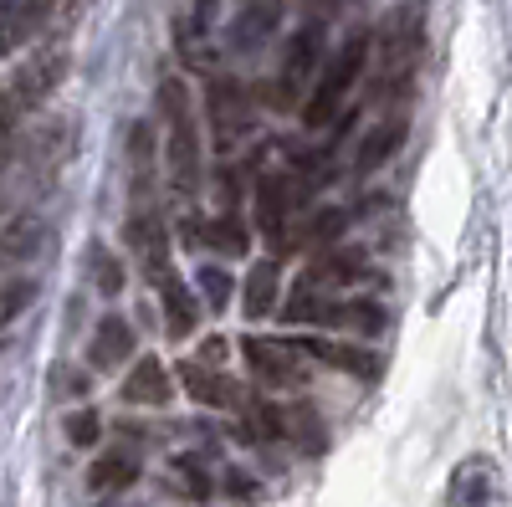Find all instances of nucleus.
I'll return each instance as SVG.
<instances>
[{
    "label": "nucleus",
    "instance_id": "f3484780",
    "mask_svg": "<svg viewBox=\"0 0 512 507\" xmlns=\"http://www.w3.org/2000/svg\"><path fill=\"white\" fill-rule=\"evenodd\" d=\"M277 26H282V0H241L231 41L236 47H262V41H272Z\"/></svg>",
    "mask_w": 512,
    "mask_h": 507
},
{
    "label": "nucleus",
    "instance_id": "ddd939ff",
    "mask_svg": "<svg viewBox=\"0 0 512 507\" xmlns=\"http://www.w3.org/2000/svg\"><path fill=\"white\" fill-rule=\"evenodd\" d=\"M154 287H159V308H164V328H169V338H190V333H195V323H200V303H195V292H190L175 272L154 277Z\"/></svg>",
    "mask_w": 512,
    "mask_h": 507
},
{
    "label": "nucleus",
    "instance_id": "9b49d317",
    "mask_svg": "<svg viewBox=\"0 0 512 507\" xmlns=\"http://www.w3.org/2000/svg\"><path fill=\"white\" fill-rule=\"evenodd\" d=\"M57 0H0V52H16L52 21Z\"/></svg>",
    "mask_w": 512,
    "mask_h": 507
},
{
    "label": "nucleus",
    "instance_id": "6ab92c4d",
    "mask_svg": "<svg viewBox=\"0 0 512 507\" xmlns=\"http://www.w3.org/2000/svg\"><path fill=\"white\" fill-rule=\"evenodd\" d=\"M405 144V118H384L379 129H369V139L359 144V159H354V169L359 175H374V169H384L395 159V149Z\"/></svg>",
    "mask_w": 512,
    "mask_h": 507
},
{
    "label": "nucleus",
    "instance_id": "5701e85b",
    "mask_svg": "<svg viewBox=\"0 0 512 507\" xmlns=\"http://www.w3.org/2000/svg\"><path fill=\"white\" fill-rule=\"evenodd\" d=\"M205 241L216 246V251H226V257H241V251H246V226L226 210V216H216V221L205 226Z\"/></svg>",
    "mask_w": 512,
    "mask_h": 507
},
{
    "label": "nucleus",
    "instance_id": "a878e982",
    "mask_svg": "<svg viewBox=\"0 0 512 507\" xmlns=\"http://www.w3.org/2000/svg\"><path fill=\"white\" fill-rule=\"evenodd\" d=\"M175 477L190 487V497H210V477H205V467L195 456H175Z\"/></svg>",
    "mask_w": 512,
    "mask_h": 507
},
{
    "label": "nucleus",
    "instance_id": "a211bd4d",
    "mask_svg": "<svg viewBox=\"0 0 512 507\" xmlns=\"http://www.w3.org/2000/svg\"><path fill=\"white\" fill-rule=\"evenodd\" d=\"M308 349V359L318 364H333V369H354L359 379H379V359L369 349H354V344H328V338H297Z\"/></svg>",
    "mask_w": 512,
    "mask_h": 507
},
{
    "label": "nucleus",
    "instance_id": "4468645a",
    "mask_svg": "<svg viewBox=\"0 0 512 507\" xmlns=\"http://www.w3.org/2000/svg\"><path fill=\"white\" fill-rule=\"evenodd\" d=\"M180 385L190 390V400H195V405H216V410H226V405H236V400H241V390L231 385V374L210 369V364H200V359L180 364Z\"/></svg>",
    "mask_w": 512,
    "mask_h": 507
},
{
    "label": "nucleus",
    "instance_id": "0eeeda50",
    "mask_svg": "<svg viewBox=\"0 0 512 507\" xmlns=\"http://www.w3.org/2000/svg\"><path fill=\"white\" fill-rule=\"evenodd\" d=\"M123 241H128V251L139 257V267L149 277H164L169 272V226H164V216H159L154 205H139L134 216H128Z\"/></svg>",
    "mask_w": 512,
    "mask_h": 507
},
{
    "label": "nucleus",
    "instance_id": "6e6552de",
    "mask_svg": "<svg viewBox=\"0 0 512 507\" xmlns=\"http://www.w3.org/2000/svg\"><path fill=\"white\" fill-rule=\"evenodd\" d=\"M297 200H303V195H297V185L287 175H277V169H267V175L256 180V231H262L272 246H282L287 216H292Z\"/></svg>",
    "mask_w": 512,
    "mask_h": 507
},
{
    "label": "nucleus",
    "instance_id": "7ed1b4c3",
    "mask_svg": "<svg viewBox=\"0 0 512 507\" xmlns=\"http://www.w3.org/2000/svg\"><path fill=\"white\" fill-rule=\"evenodd\" d=\"M62 72H67V52H62V47H41L36 57H26V62L16 67V77L0 88V139H6L26 113H36L41 103L57 93Z\"/></svg>",
    "mask_w": 512,
    "mask_h": 507
},
{
    "label": "nucleus",
    "instance_id": "20e7f679",
    "mask_svg": "<svg viewBox=\"0 0 512 507\" xmlns=\"http://www.w3.org/2000/svg\"><path fill=\"white\" fill-rule=\"evenodd\" d=\"M241 359L256 374V385H267V390H303L308 385V349L292 344V338L251 333V338H241Z\"/></svg>",
    "mask_w": 512,
    "mask_h": 507
},
{
    "label": "nucleus",
    "instance_id": "b1692460",
    "mask_svg": "<svg viewBox=\"0 0 512 507\" xmlns=\"http://www.w3.org/2000/svg\"><path fill=\"white\" fill-rule=\"evenodd\" d=\"M93 277H98L103 298H118V292H123V267H118V257L108 246H93Z\"/></svg>",
    "mask_w": 512,
    "mask_h": 507
},
{
    "label": "nucleus",
    "instance_id": "423d86ee",
    "mask_svg": "<svg viewBox=\"0 0 512 507\" xmlns=\"http://www.w3.org/2000/svg\"><path fill=\"white\" fill-rule=\"evenodd\" d=\"M323 62V26L308 21L303 31H297L287 41V52H282V67H277V103L287 108L297 93H308V82H313V67Z\"/></svg>",
    "mask_w": 512,
    "mask_h": 507
},
{
    "label": "nucleus",
    "instance_id": "412c9836",
    "mask_svg": "<svg viewBox=\"0 0 512 507\" xmlns=\"http://www.w3.org/2000/svg\"><path fill=\"white\" fill-rule=\"evenodd\" d=\"M31 251H41V221L36 216H16L0 231V262H26Z\"/></svg>",
    "mask_w": 512,
    "mask_h": 507
},
{
    "label": "nucleus",
    "instance_id": "2eb2a0df",
    "mask_svg": "<svg viewBox=\"0 0 512 507\" xmlns=\"http://www.w3.org/2000/svg\"><path fill=\"white\" fill-rule=\"evenodd\" d=\"M123 400L128 405H164L169 400V369H164V359L144 354L134 369H128L123 374Z\"/></svg>",
    "mask_w": 512,
    "mask_h": 507
},
{
    "label": "nucleus",
    "instance_id": "cd10ccee",
    "mask_svg": "<svg viewBox=\"0 0 512 507\" xmlns=\"http://www.w3.org/2000/svg\"><path fill=\"white\" fill-rule=\"evenodd\" d=\"M31 292H36L31 282H11V287H0V323H11V318L31 303Z\"/></svg>",
    "mask_w": 512,
    "mask_h": 507
},
{
    "label": "nucleus",
    "instance_id": "f8f14e48",
    "mask_svg": "<svg viewBox=\"0 0 512 507\" xmlns=\"http://www.w3.org/2000/svg\"><path fill=\"white\" fill-rule=\"evenodd\" d=\"M128 359H134V323L108 313L98 323V333H93V344H88V364L108 374V369H123Z\"/></svg>",
    "mask_w": 512,
    "mask_h": 507
},
{
    "label": "nucleus",
    "instance_id": "4be33fe9",
    "mask_svg": "<svg viewBox=\"0 0 512 507\" xmlns=\"http://www.w3.org/2000/svg\"><path fill=\"white\" fill-rule=\"evenodd\" d=\"M195 282H200V298H205V308H210V313H226V308H231L236 282H231V272H226V267L205 262V267L195 272Z\"/></svg>",
    "mask_w": 512,
    "mask_h": 507
},
{
    "label": "nucleus",
    "instance_id": "f03ea898",
    "mask_svg": "<svg viewBox=\"0 0 512 507\" xmlns=\"http://www.w3.org/2000/svg\"><path fill=\"white\" fill-rule=\"evenodd\" d=\"M369 47H374V31H354L338 41V52L328 57V67L318 72V82L308 88V103H303V129H328V123L338 118V108H344L359 88V77L369 67Z\"/></svg>",
    "mask_w": 512,
    "mask_h": 507
},
{
    "label": "nucleus",
    "instance_id": "aec40b11",
    "mask_svg": "<svg viewBox=\"0 0 512 507\" xmlns=\"http://www.w3.org/2000/svg\"><path fill=\"white\" fill-rule=\"evenodd\" d=\"M241 308H246L251 323L277 313V262H256V267L246 272V282H241Z\"/></svg>",
    "mask_w": 512,
    "mask_h": 507
},
{
    "label": "nucleus",
    "instance_id": "9d476101",
    "mask_svg": "<svg viewBox=\"0 0 512 507\" xmlns=\"http://www.w3.org/2000/svg\"><path fill=\"white\" fill-rule=\"evenodd\" d=\"M364 277V262L354 257V251H338V246H323L318 257L303 267V277H297V287H313V292H344Z\"/></svg>",
    "mask_w": 512,
    "mask_h": 507
},
{
    "label": "nucleus",
    "instance_id": "1a4fd4ad",
    "mask_svg": "<svg viewBox=\"0 0 512 507\" xmlns=\"http://www.w3.org/2000/svg\"><path fill=\"white\" fill-rule=\"evenodd\" d=\"M502 497V477L492 456H472L451 472V507H492Z\"/></svg>",
    "mask_w": 512,
    "mask_h": 507
},
{
    "label": "nucleus",
    "instance_id": "f257e3e1",
    "mask_svg": "<svg viewBox=\"0 0 512 507\" xmlns=\"http://www.w3.org/2000/svg\"><path fill=\"white\" fill-rule=\"evenodd\" d=\"M159 113H164V164L180 195H195L205 180V154H200V129H195V108L190 88L180 77L159 82Z\"/></svg>",
    "mask_w": 512,
    "mask_h": 507
},
{
    "label": "nucleus",
    "instance_id": "bb28decb",
    "mask_svg": "<svg viewBox=\"0 0 512 507\" xmlns=\"http://www.w3.org/2000/svg\"><path fill=\"white\" fill-rule=\"evenodd\" d=\"M338 226H344V216H338V210H328V216H318V221H313V226H308L303 236H297V241H303V246H318V251H323V246H328V241L338 236Z\"/></svg>",
    "mask_w": 512,
    "mask_h": 507
},
{
    "label": "nucleus",
    "instance_id": "393cba45",
    "mask_svg": "<svg viewBox=\"0 0 512 507\" xmlns=\"http://www.w3.org/2000/svg\"><path fill=\"white\" fill-rule=\"evenodd\" d=\"M98 436H103V426H98L93 410H72V415H67V441H72V446H93Z\"/></svg>",
    "mask_w": 512,
    "mask_h": 507
},
{
    "label": "nucleus",
    "instance_id": "39448f33",
    "mask_svg": "<svg viewBox=\"0 0 512 507\" xmlns=\"http://www.w3.org/2000/svg\"><path fill=\"white\" fill-rule=\"evenodd\" d=\"M205 118H210V134H216V144L231 149V144L251 129V93H246V82H236V77H210V82H205Z\"/></svg>",
    "mask_w": 512,
    "mask_h": 507
},
{
    "label": "nucleus",
    "instance_id": "dca6fc26",
    "mask_svg": "<svg viewBox=\"0 0 512 507\" xmlns=\"http://www.w3.org/2000/svg\"><path fill=\"white\" fill-rule=\"evenodd\" d=\"M134 482H139V456H134V451H103V456H93V467H88V492L113 497V492L134 487Z\"/></svg>",
    "mask_w": 512,
    "mask_h": 507
}]
</instances>
